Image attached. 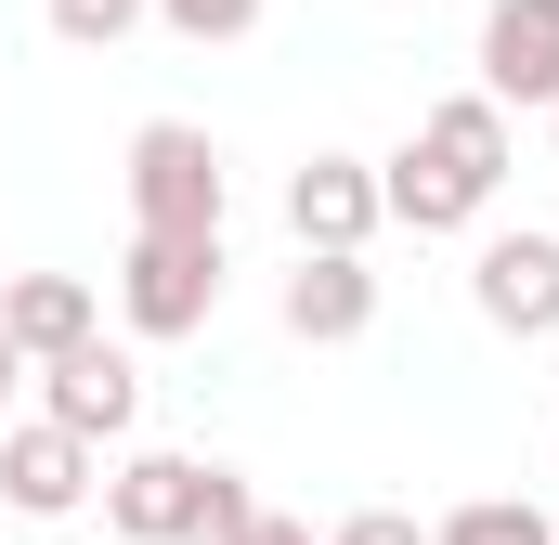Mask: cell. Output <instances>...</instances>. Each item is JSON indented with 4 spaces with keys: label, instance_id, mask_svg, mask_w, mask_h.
Listing matches in <instances>:
<instances>
[{
    "label": "cell",
    "instance_id": "obj_1",
    "mask_svg": "<svg viewBox=\"0 0 559 545\" xmlns=\"http://www.w3.org/2000/svg\"><path fill=\"white\" fill-rule=\"evenodd\" d=\"M508 105H481V92H442L404 156H378V208L404 221V234H468L481 208H495V182H508Z\"/></svg>",
    "mask_w": 559,
    "mask_h": 545
},
{
    "label": "cell",
    "instance_id": "obj_2",
    "mask_svg": "<svg viewBox=\"0 0 559 545\" xmlns=\"http://www.w3.org/2000/svg\"><path fill=\"white\" fill-rule=\"evenodd\" d=\"M131 221L143 234H222V143L195 118H143L131 131Z\"/></svg>",
    "mask_w": 559,
    "mask_h": 545
},
{
    "label": "cell",
    "instance_id": "obj_3",
    "mask_svg": "<svg viewBox=\"0 0 559 545\" xmlns=\"http://www.w3.org/2000/svg\"><path fill=\"white\" fill-rule=\"evenodd\" d=\"M118 312H131V338H209V312H222V234H131Z\"/></svg>",
    "mask_w": 559,
    "mask_h": 545
},
{
    "label": "cell",
    "instance_id": "obj_4",
    "mask_svg": "<svg viewBox=\"0 0 559 545\" xmlns=\"http://www.w3.org/2000/svg\"><path fill=\"white\" fill-rule=\"evenodd\" d=\"M378 221H391V208H378V156H312V169H286V234H299V261H365Z\"/></svg>",
    "mask_w": 559,
    "mask_h": 545
},
{
    "label": "cell",
    "instance_id": "obj_5",
    "mask_svg": "<svg viewBox=\"0 0 559 545\" xmlns=\"http://www.w3.org/2000/svg\"><path fill=\"white\" fill-rule=\"evenodd\" d=\"M105 520H118V545H195V520H209V455H118L105 468Z\"/></svg>",
    "mask_w": 559,
    "mask_h": 545
},
{
    "label": "cell",
    "instance_id": "obj_6",
    "mask_svg": "<svg viewBox=\"0 0 559 545\" xmlns=\"http://www.w3.org/2000/svg\"><path fill=\"white\" fill-rule=\"evenodd\" d=\"M0 494H13V520H79L105 494V455L66 441L52 415H26V428H0Z\"/></svg>",
    "mask_w": 559,
    "mask_h": 545
},
{
    "label": "cell",
    "instance_id": "obj_7",
    "mask_svg": "<svg viewBox=\"0 0 559 545\" xmlns=\"http://www.w3.org/2000/svg\"><path fill=\"white\" fill-rule=\"evenodd\" d=\"M468 299L495 338H559V234H481Z\"/></svg>",
    "mask_w": 559,
    "mask_h": 545
},
{
    "label": "cell",
    "instance_id": "obj_8",
    "mask_svg": "<svg viewBox=\"0 0 559 545\" xmlns=\"http://www.w3.org/2000/svg\"><path fill=\"white\" fill-rule=\"evenodd\" d=\"M39 415H52L66 441H92V455H105V441H131V415H143V377H131V351H105V338H92V351L39 364Z\"/></svg>",
    "mask_w": 559,
    "mask_h": 545
},
{
    "label": "cell",
    "instance_id": "obj_9",
    "mask_svg": "<svg viewBox=\"0 0 559 545\" xmlns=\"http://www.w3.org/2000/svg\"><path fill=\"white\" fill-rule=\"evenodd\" d=\"M481 105H559V0H481Z\"/></svg>",
    "mask_w": 559,
    "mask_h": 545
},
{
    "label": "cell",
    "instance_id": "obj_10",
    "mask_svg": "<svg viewBox=\"0 0 559 545\" xmlns=\"http://www.w3.org/2000/svg\"><path fill=\"white\" fill-rule=\"evenodd\" d=\"M0 338H13L26 364H66V351L105 338V299H92L79 272H13V286H0Z\"/></svg>",
    "mask_w": 559,
    "mask_h": 545
},
{
    "label": "cell",
    "instance_id": "obj_11",
    "mask_svg": "<svg viewBox=\"0 0 559 545\" xmlns=\"http://www.w3.org/2000/svg\"><path fill=\"white\" fill-rule=\"evenodd\" d=\"M274 312H286V338L338 351V338H365V325H378V272H365V261H299Z\"/></svg>",
    "mask_w": 559,
    "mask_h": 545
},
{
    "label": "cell",
    "instance_id": "obj_12",
    "mask_svg": "<svg viewBox=\"0 0 559 545\" xmlns=\"http://www.w3.org/2000/svg\"><path fill=\"white\" fill-rule=\"evenodd\" d=\"M429 545H559V520L521 507V494H468L455 520H429Z\"/></svg>",
    "mask_w": 559,
    "mask_h": 545
},
{
    "label": "cell",
    "instance_id": "obj_13",
    "mask_svg": "<svg viewBox=\"0 0 559 545\" xmlns=\"http://www.w3.org/2000/svg\"><path fill=\"white\" fill-rule=\"evenodd\" d=\"M143 26V0H52V39H79V52H118Z\"/></svg>",
    "mask_w": 559,
    "mask_h": 545
},
{
    "label": "cell",
    "instance_id": "obj_14",
    "mask_svg": "<svg viewBox=\"0 0 559 545\" xmlns=\"http://www.w3.org/2000/svg\"><path fill=\"white\" fill-rule=\"evenodd\" d=\"M156 26H182V39H248L261 26V0H143Z\"/></svg>",
    "mask_w": 559,
    "mask_h": 545
},
{
    "label": "cell",
    "instance_id": "obj_15",
    "mask_svg": "<svg viewBox=\"0 0 559 545\" xmlns=\"http://www.w3.org/2000/svg\"><path fill=\"white\" fill-rule=\"evenodd\" d=\"M248 520H261V494H248L235 468H209V520H195V545H235Z\"/></svg>",
    "mask_w": 559,
    "mask_h": 545
},
{
    "label": "cell",
    "instance_id": "obj_16",
    "mask_svg": "<svg viewBox=\"0 0 559 545\" xmlns=\"http://www.w3.org/2000/svg\"><path fill=\"white\" fill-rule=\"evenodd\" d=\"M325 545H429V520H404V507H352Z\"/></svg>",
    "mask_w": 559,
    "mask_h": 545
},
{
    "label": "cell",
    "instance_id": "obj_17",
    "mask_svg": "<svg viewBox=\"0 0 559 545\" xmlns=\"http://www.w3.org/2000/svg\"><path fill=\"white\" fill-rule=\"evenodd\" d=\"M235 545H312V520H286V507H261V520H248Z\"/></svg>",
    "mask_w": 559,
    "mask_h": 545
},
{
    "label": "cell",
    "instance_id": "obj_18",
    "mask_svg": "<svg viewBox=\"0 0 559 545\" xmlns=\"http://www.w3.org/2000/svg\"><path fill=\"white\" fill-rule=\"evenodd\" d=\"M13 377H26V351H13V338H0V403H13Z\"/></svg>",
    "mask_w": 559,
    "mask_h": 545
},
{
    "label": "cell",
    "instance_id": "obj_19",
    "mask_svg": "<svg viewBox=\"0 0 559 545\" xmlns=\"http://www.w3.org/2000/svg\"><path fill=\"white\" fill-rule=\"evenodd\" d=\"M547 131H559V105H547Z\"/></svg>",
    "mask_w": 559,
    "mask_h": 545
}]
</instances>
